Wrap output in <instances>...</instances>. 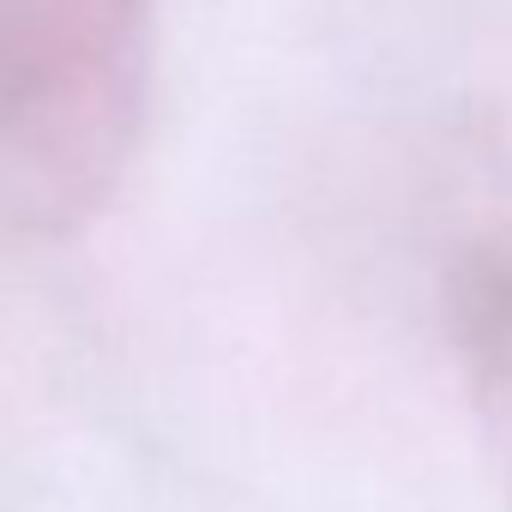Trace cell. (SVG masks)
<instances>
[{"instance_id": "6da1fadb", "label": "cell", "mask_w": 512, "mask_h": 512, "mask_svg": "<svg viewBox=\"0 0 512 512\" xmlns=\"http://www.w3.org/2000/svg\"><path fill=\"white\" fill-rule=\"evenodd\" d=\"M506 452H512V386H506ZM506 488H512V464H506Z\"/></svg>"}]
</instances>
